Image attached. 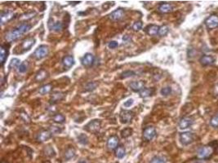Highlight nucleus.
I'll use <instances>...</instances> for the list:
<instances>
[{
	"instance_id": "38",
	"label": "nucleus",
	"mask_w": 218,
	"mask_h": 163,
	"mask_svg": "<svg viewBox=\"0 0 218 163\" xmlns=\"http://www.w3.org/2000/svg\"><path fill=\"white\" fill-rule=\"evenodd\" d=\"M135 75V73L133 72V71H131V70H128V71H125V72H123L122 74H121V78H127V77H132V76H134Z\"/></svg>"
},
{
	"instance_id": "11",
	"label": "nucleus",
	"mask_w": 218,
	"mask_h": 163,
	"mask_svg": "<svg viewBox=\"0 0 218 163\" xmlns=\"http://www.w3.org/2000/svg\"><path fill=\"white\" fill-rule=\"evenodd\" d=\"M124 16V11L123 8H118V9L115 10V11H112L111 13L109 14V19L113 21H118L120 20Z\"/></svg>"
},
{
	"instance_id": "29",
	"label": "nucleus",
	"mask_w": 218,
	"mask_h": 163,
	"mask_svg": "<svg viewBox=\"0 0 218 163\" xmlns=\"http://www.w3.org/2000/svg\"><path fill=\"white\" fill-rule=\"evenodd\" d=\"M150 163H167V160L164 157L155 156L151 159Z\"/></svg>"
},
{
	"instance_id": "47",
	"label": "nucleus",
	"mask_w": 218,
	"mask_h": 163,
	"mask_svg": "<svg viewBox=\"0 0 218 163\" xmlns=\"http://www.w3.org/2000/svg\"><path fill=\"white\" fill-rule=\"evenodd\" d=\"M214 93H215V95H218V84L217 85H216L215 88H214Z\"/></svg>"
},
{
	"instance_id": "31",
	"label": "nucleus",
	"mask_w": 218,
	"mask_h": 163,
	"mask_svg": "<svg viewBox=\"0 0 218 163\" xmlns=\"http://www.w3.org/2000/svg\"><path fill=\"white\" fill-rule=\"evenodd\" d=\"M132 128H130V127H127V128H125V129H123V131L121 132V136H122V138L126 139L127 138V137L132 136Z\"/></svg>"
},
{
	"instance_id": "6",
	"label": "nucleus",
	"mask_w": 218,
	"mask_h": 163,
	"mask_svg": "<svg viewBox=\"0 0 218 163\" xmlns=\"http://www.w3.org/2000/svg\"><path fill=\"white\" fill-rule=\"evenodd\" d=\"M194 140V135L190 132H182L180 134V141L183 145H189Z\"/></svg>"
},
{
	"instance_id": "15",
	"label": "nucleus",
	"mask_w": 218,
	"mask_h": 163,
	"mask_svg": "<svg viewBox=\"0 0 218 163\" xmlns=\"http://www.w3.org/2000/svg\"><path fill=\"white\" fill-rule=\"evenodd\" d=\"M199 62L203 66L211 65H213L214 62H215V58H214L212 56L204 55V56H203L200 58Z\"/></svg>"
},
{
	"instance_id": "27",
	"label": "nucleus",
	"mask_w": 218,
	"mask_h": 163,
	"mask_svg": "<svg viewBox=\"0 0 218 163\" xmlns=\"http://www.w3.org/2000/svg\"><path fill=\"white\" fill-rule=\"evenodd\" d=\"M51 90H52V85L51 84H46V85L40 87L39 91L41 95H45V94L50 92Z\"/></svg>"
},
{
	"instance_id": "14",
	"label": "nucleus",
	"mask_w": 218,
	"mask_h": 163,
	"mask_svg": "<svg viewBox=\"0 0 218 163\" xmlns=\"http://www.w3.org/2000/svg\"><path fill=\"white\" fill-rule=\"evenodd\" d=\"M194 123V120L189 117H184L182 118L179 122V127L181 129H187L192 126Z\"/></svg>"
},
{
	"instance_id": "1",
	"label": "nucleus",
	"mask_w": 218,
	"mask_h": 163,
	"mask_svg": "<svg viewBox=\"0 0 218 163\" xmlns=\"http://www.w3.org/2000/svg\"><path fill=\"white\" fill-rule=\"evenodd\" d=\"M30 29H31V25H29L28 23H22L17 27L15 28L14 30L8 32L6 34V39L8 42H14L20 39L23 34H26Z\"/></svg>"
},
{
	"instance_id": "19",
	"label": "nucleus",
	"mask_w": 218,
	"mask_h": 163,
	"mask_svg": "<svg viewBox=\"0 0 218 163\" xmlns=\"http://www.w3.org/2000/svg\"><path fill=\"white\" fill-rule=\"evenodd\" d=\"M1 53H0V60H1V64L2 65H3L5 63V61L7 58V55H8V49L6 45H2L1 48H0Z\"/></svg>"
},
{
	"instance_id": "21",
	"label": "nucleus",
	"mask_w": 218,
	"mask_h": 163,
	"mask_svg": "<svg viewBox=\"0 0 218 163\" xmlns=\"http://www.w3.org/2000/svg\"><path fill=\"white\" fill-rule=\"evenodd\" d=\"M173 7L169 3H162L159 5V11L162 13H169L171 11H173Z\"/></svg>"
},
{
	"instance_id": "30",
	"label": "nucleus",
	"mask_w": 218,
	"mask_h": 163,
	"mask_svg": "<svg viewBox=\"0 0 218 163\" xmlns=\"http://www.w3.org/2000/svg\"><path fill=\"white\" fill-rule=\"evenodd\" d=\"M52 119H53V121H54L55 122L59 123V124H62V123H64V122H66V118H65L62 114H60V113L56 114Z\"/></svg>"
},
{
	"instance_id": "25",
	"label": "nucleus",
	"mask_w": 218,
	"mask_h": 163,
	"mask_svg": "<svg viewBox=\"0 0 218 163\" xmlns=\"http://www.w3.org/2000/svg\"><path fill=\"white\" fill-rule=\"evenodd\" d=\"M125 148L123 146H119L116 148L115 150V156L118 157V158L121 159L123 158V157L125 155Z\"/></svg>"
},
{
	"instance_id": "42",
	"label": "nucleus",
	"mask_w": 218,
	"mask_h": 163,
	"mask_svg": "<svg viewBox=\"0 0 218 163\" xmlns=\"http://www.w3.org/2000/svg\"><path fill=\"white\" fill-rule=\"evenodd\" d=\"M49 131L52 132V134H60V133H62V130L61 129L60 127H51Z\"/></svg>"
},
{
	"instance_id": "18",
	"label": "nucleus",
	"mask_w": 218,
	"mask_h": 163,
	"mask_svg": "<svg viewBox=\"0 0 218 163\" xmlns=\"http://www.w3.org/2000/svg\"><path fill=\"white\" fill-rule=\"evenodd\" d=\"M159 27L156 25H150L145 28V32L148 35L150 36H155L157 34H159Z\"/></svg>"
},
{
	"instance_id": "9",
	"label": "nucleus",
	"mask_w": 218,
	"mask_h": 163,
	"mask_svg": "<svg viewBox=\"0 0 218 163\" xmlns=\"http://www.w3.org/2000/svg\"><path fill=\"white\" fill-rule=\"evenodd\" d=\"M16 14L11 12V11H2L1 15H0V20H1V24L4 25L6 23L9 22L10 20H11L13 18H15Z\"/></svg>"
},
{
	"instance_id": "5",
	"label": "nucleus",
	"mask_w": 218,
	"mask_h": 163,
	"mask_svg": "<svg viewBox=\"0 0 218 163\" xmlns=\"http://www.w3.org/2000/svg\"><path fill=\"white\" fill-rule=\"evenodd\" d=\"M48 52H49V49L48 47L45 45H41L35 50L34 56L37 60H42L48 56Z\"/></svg>"
},
{
	"instance_id": "24",
	"label": "nucleus",
	"mask_w": 218,
	"mask_h": 163,
	"mask_svg": "<svg viewBox=\"0 0 218 163\" xmlns=\"http://www.w3.org/2000/svg\"><path fill=\"white\" fill-rule=\"evenodd\" d=\"M47 77H48V72L46 70H44V69H41V70L39 71L36 74L35 80L38 82H41L43 81V80L45 79V78H47Z\"/></svg>"
},
{
	"instance_id": "36",
	"label": "nucleus",
	"mask_w": 218,
	"mask_h": 163,
	"mask_svg": "<svg viewBox=\"0 0 218 163\" xmlns=\"http://www.w3.org/2000/svg\"><path fill=\"white\" fill-rule=\"evenodd\" d=\"M142 26H143V24H142V21L141 20H138V21H136V22L133 24L132 25V29L135 30V31H139L142 29Z\"/></svg>"
},
{
	"instance_id": "13",
	"label": "nucleus",
	"mask_w": 218,
	"mask_h": 163,
	"mask_svg": "<svg viewBox=\"0 0 218 163\" xmlns=\"http://www.w3.org/2000/svg\"><path fill=\"white\" fill-rule=\"evenodd\" d=\"M145 82L144 81H133L130 83V87L135 92H140L144 89Z\"/></svg>"
},
{
	"instance_id": "33",
	"label": "nucleus",
	"mask_w": 218,
	"mask_h": 163,
	"mask_svg": "<svg viewBox=\"0 0 218 163\" xmlns=\"http://www.w3.org/2000/svg\"><path fill=\"white\" fill-rule=\"evenodd\" d=\"M28 68H29V63L27 61H25L20 65V66L18 67V71L19 73H24L27 71Z\"/></svg>"
},
{
	"instance_id": "37",
	"label": "nucleus",
	"mask_w": 218,
	"mask_h": 163,
	"mask_svg": "<svg viewBox=\"0 0 218 163\" xmlns=\"http://www.w3.org/2000/svg\"><path fill=\"white\" fill-rule=\"evenodd\" d=\"M160 93H161L162 95L167 96V95H170L171 93H172V88H171L170 86H165V87L161 89Z\"/></svg>"
},
{
	"instance_id": "49",
	"label": "nucleus",
	"mask_w": 218,
	"mask_h": 163,
	"mask_svg": "<svg viewBox=\"0 0 218 163\" xmlns=\"http://www.w3.org/2000/svg\"><path fill=\"white\" fill-rule=\"evenodd\" d=\"M194 163H204L203 161H194Z\"/></svg>"
},
{
	"instance_id": "40",
	"label": "nucleus",
	"mask_w": 218,
	"mask_h": 163,
	"mask_svg": "<svg viewBox=\"0 0 218 163\" xmlns=\"http://www.w3.org/2000/svg\"><path fill=\"white\" fill-rule=\"evenodd\" d=\"M96 86H97V84L96 83V82H89V83L86 86V90L89 91H93V90H95L96 89Z\"/></svg>"
},
{
	"instance_id": "45",
	"label": "nucleus",
	"mask_w": 218,
	"mask_h": 163,
	"mask_svg": "<svg viewBox=\"0 0 218 163\" xmlns=\"http://www.w3.org/2000/svg\"><path fill=\"white\" fill-rule=\"evenodd\" d=\"M132 104H133V100L132 99H129V100H127V101L124 102V104H123V105H124V107H131V105H132Z\"/></svg>"
},
{
	"instance_id": "41",
	"label": "nucleus",
	"mask_w": 218,
	"mask_h": 163,
	"mask_svg": "<svg viewBox=\"0 0 218 163\" xmlns=\"http://www.w3.org/2000/svg\"><path fill=\"white\" fill-rule=\"evenodd\" d=\"M210 124L212 127H218V116H214L210 121Z\"/></svg>"
},
{
	"instance_id": "44",
	"label": "nucleus",
	"mask_w": 218,
	"mask_h": 163,
	"mask_svg": "<svg viewBox=\"0 0 218 163\" xmlns=\"http://www.w3.org/2000/svg\"><path fill=\"white\" fill-rule=\"evenodd\" d=\"M118 42H116V41H111V42H109V44H108V47H109V48H110V49H114V48H118Z\"/></svg>"
},
{
	"instance_id": "34",
	"label": "nucleus",
	"mask_w": 218,
	"mask_h": 163,
	"mask_svg": "<svg viewBox=\"0 0 218 163\" xmlns=\"http://www.w3.org/2000/svg\"><path fill=\"white\" fill-rule=\"evenodd\" d=\"M169 31V28L167 26V25H162L161 27H159V34L160 36H165L167 35Z\"/></svg>"
},
{
	"instance_id": "39",
	"label": "nucleus",
	"mask_w": 218,
	"mask_h": 163,
	"mask_svg": "<svg viewBox=\"0 0 218 163\" xmlns=\"http://www.w3.org/2000/svg\"><path fill=\"white\" fill-rule=\"evenodd\" d=\"M45 153H46V155H48V156L49 157H54L55 155H56L54 149H53L52 147H50V146H48V147L46 148Z\"/></svg>"
},
{
	"instance_id": "16",
	"label": "nucleus",
	"mask_w": 218,
	"mask_h": 163,
	"mask_svg": "<svg viewBox=\"0 0 218 163\" xmlns=\"http://www.w3.org/2000/svg\"><path fill=\"white\" fill-rule=\"evenodd\" d=\"M52 134L50 131H43L38 135L37 137V140L39 142H45V141L48 140L49 139H51Z\"/></svg>"
},
{
	"instance_id": "10",
	"label": "nucleus",
	"mask_w": 218,
	"mask_h": 163,
	"mask_svg": "<svg viewBox=\"0 0 218 163\" xmlns=\"http://www.w3.org/2000/svg\"><path fill=\"white\" fill-rule=\"evenodd\" d=\"M94 61H95V57L93 55L92 53H86L81 60V62L83 65L85 67H90L93 65Z\"/></svg>"
},
{
	"instance_id": "17",
	"label": "nucleus",
	"mask_w": 218,
	"mask_h": 163,
	"mask_svg": "<svg viewBox=\"0 0 218 163\" xmlns=\"http://www.w3.org/2000/svg\"><path fill=\"white\" fill-rule=\"evenodd\" d=\"M118 137L117 136H112L108 139L107 141V146L109 149H114L118 146Z\"/></svg>"
},
{
	"instance_id": "22",
	"label": "nucleus",
	"mask_w": 218,
	"mask_h": 163,
	"mask_svg": "<svg viewBox=\"0 0 218 163\" xmlns=\"http://www.w3.org/2000/svg\"><path fill=\"white\" fill-rule=\"evenodd\" d=\"M64 97H65V95H64L63 93L57 91V92H54L52 95V100H51V102H52V103H57V102L61 101L62 100H63Z\"/></svg>"
},
{
	"instance_id": "2",
	"label": "nucleus",
	"mask_w": 218,
	"mask_h": 163,
	"mask_svg": "<svg viewBox=\"0 0 218 163\" xmlns=\"http://www.w3.org/2000/svg\"><path fill=\"white\" fill-rule=\"evenodd\" d=\"M213 152L214 148L211 144L203 146L198 150V157L200 159H207L212 155Z\"/></svg>"
},
{
	"instance_id": "8",
	"label": "nucleus",
	"mask_w": 218,
	"mask_h": 163,
	"mask_svg": "<svg viewBox=\"0 0 218 163\" xmlns=\"http://www.w3.org/2000/svg\"><path fill=\"white\" fill-rule=\"evenodd\" d=\"M156 136V130L154 127H145L143 132V138L145 140L150 141L155 138Z\"/></svg>"
},
{
	"instance_id": "12",
	"label": "nucleus",
	"mask_w": 218,
	"mask_h": 163,
	"mask_svg": "<svg viewBox=\"0 0 218 163\" xmlns=\"http://www.w3.org/2000/svg\"><path fill=\"white\" fill-rule=\"evenodd\" d=\"M34 43H35V39H33V38H28V39H25L21 44L22 52L30 50V48H32V46L34 44Z\"/></svg>"
},
{
	"instance_id": "48",
	"label": "nucleus",
	"mask_w": 218,
	"mask_h": 163,
	"mask_svg": "<svg viewBox=\"0 0 218 163\" xmlns=\"http://www.w3.org/2000/svg\"><path fill=\"white\" fill-rule=\"evenodd\" d=\"M79 163H88V162H87V161H85V160H80Z\"/></svg>"
},
{
	"instance_id": "46",
	"label": "nucleus",
	"mask_w": 218,
	"mask_h": 163,
	"mask_svg": "<svg viewBox=\"0 0 218 163\" xmlns=\"http://www.w3.org/2000/svg\"><path fill=\"white\" fill-rule=\"evenodd\" d=\"M123 42H128V41L131 40V38H130L128 35H125V36L123 38Z\"/></svg>"
},
{
	"instance_id": "26",
	"label": "nucleus",
	"mask_w": 218,
	"mask_h": 163,
	"mask_svg": "<svg viewBox=\"0 0 218 163\" xmlns=\"http://www.w3.org/2000/svg\"><path fill=\"white\" fill-rule=\"evenodd\" d=\"M75 156V150L73 148H67L65 153V157L66 160H70V159L73 158Z\"/></svg>"
},
{
	"instance_id": "32",
	"label": "nucleus",
	"mask_w": 218,
	"mask_h": 163,
	"mask_svg": "<svg viewBox=\"0 0 218 163\" xmlns=\"http://www.w3.org/2000/svg\"><path fill=\"white\" fill-rule=\"evenodd\" d=\"M62 30H63V24L62 22H60V21L55 22L52 28V30L55 32H61Z\"/></svg>"
},
{
	"instance_id": "20",
	"label": "nucleus",
	"mask_w": 218,
	"mask_h": 163,
	"mask_svg": "<svg viewBox=\"0 0 218 163\" xmlns=\"http://www.w3.org/2000/svg\"><path fill=\"white\" fill-rule=\"evenodd\" d=\"M62 63L66 68H71L75 65V59L72 56H67L64 57L62 60Z\"/></svg>"
},
{
	"instance_id": "28",
	"label": "nucleus",
	"mask_w": 218,
	"mask_h": 163,
	"mask_svg": "<svg viewBox=\"0 0 218 163\" xmlns=\"http://www.w3.org/2000/svg\"><path fill=\"white\" fill-rule=\"evenodd\" d=\"M78 141L83 145H87L88 144V138L85 134H80L79 136H78Z\"/></svg>"
},
{
	"instance_id": "3",
	"label": "nucleus",
	"mask_w": 218,
	"mask_h": 163,
	"mask_svg": "<svg viewBox=\"0 0 218 163\" xmlns=\"http://www.w3.org/2000/svg\"><path fill=\"white\" fill-rule=\"evenodd\" d=\"M100 126H101V122H100V120L94 119V120L88 122V123L84 127V129L86 130L88 132L96 134L97 133V132H99V131H100Z\"/></svg>"
},
{
	"instance_id": "4",
	"label": "nucleus",
	"mask_w": 218,
	"mask_h": 163,
	"mask_svg": "<svg viewBox=\"0 0 218 163\" xmlns=\"http://www.w3.org/2000/svg\"><path fill=\"white\" fill-rule=\"evenodd\" d=\"M135 117V113L130 110H122L119 113V119L121 123L127 124L133 120Z\"/></svg>"
},
{
	"instance_id": "43",
	"label": "nucleus",
	"mask_w": 218,
	"mask_h": 163,
	"mask_svg": "<svg viewBox=\"0 0 218 163\" xmlns=\"http://www.w3.org/2000/svg\"><path fill=\"white\" fill-rule=\"evenodd\" d=\"M35 15H36V12H35V11H31L30 13L24 14L22 16V17H21V19H30L32 18V17H34Z\"/></svg>"
},
{
	"instance_id": "35",
	"label": "nucleus",
	"mask_w": 218,
	"mask_h": 163,
	"mask_svg": "<svg viewBox=\"0 0 218 163\" xmlns=\"http://www.w3.org/2000/svg\"><path fill=\"white\" fill-rule=\"evenodd\" d=\"M20 62H21V61L19 59H17V58H13V59H11V62H10L9 64V68L10 69H12V68H16V67H19L20 66Z\"/></svg>"
},
{
	"instance_id": "7",
	"label": "nucleus",
	"mask_w": 218,
	"mask_h": 163,
	"mask_svg": "<svg viewBox=\"0 0 218 163\" xmlns=\"http://www.w3.org/2000/svg\"><path fill=\"white\" fill-rule=\"evenodd\" d=\"M205 25L209 30H213L218 27V16L217 15H211L205 20Z\"/></svg>"
},
{
	"instance_id": "23",
	"label": "nucleus",
	"mask_w": 218,
	"mask_h": 163,
	"mask_svg": "<svg viewBox=\"0 0 218 163\" xmlns=\"http://www.w3.org/2000/svg\"><path fill=\"white\" fill-rule=\"evenodd\" d=\"M155 92V89L154 88H144L141 91H140V95L142 98H146L154 94Z\"/></svg>"
}]
</instances>
